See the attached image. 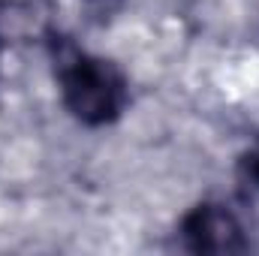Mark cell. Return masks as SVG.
<instances>
[{"label":"cell","mask_w":259,"mask_h":256,"mask_svg":"<svg viewBox=\"0 0 259 256\" xmlns=\"http://www.w3.org/2000/svg\"><path fill=\"white\" fill-rule=\"evenodd\" d=\"M49 61L66 115L88 130L112 127L130 109V81L124 69L61 33L49 36Z\"/></svg>","instance_id":"1"},{"label":"cell","mask_w":259,"mask_h":256,"mask_svg":"<svg viewBox=\"0 0 259 256\" xmlns=\"http://www.w3.org/2000/svg\"><path fill=\"white\" fill-rule=\"evenodd\" d=\"M178 244L187 253H244L250 250L247 229L238 211L220 199H205L187 208L178 220Z\"/></svg>","instance_id":"2"},{"label":"cell","mask_w":259,"mask_h":256,"mask_svg":"<svg viewBox=\"0 0 259 256\" xmlns=\"http://www.w3.org/2000/svg\"><path fill=\"white\" fill-rule=\"evenodd\" d=\"M235 175H238V184L247 196H259V139L238 157Z\"/></svg>","instance_id":"3"},{"label":"cell","mask_w":259,"mask_h":256,"mask_svg":"<svg viewBox=\"0 0 259 256\" xmlns=\"http://www.w3.org/2000/svg\"><path fill=\"white\" fill-rule=\"evenodd\" d=\"M3 49H6V46H3V33H0V64H3Z\"/></svg>","instance_id":"4"},{"label":"cell","mask_w":259,"mask_h":256,"mask_svg":"<svg viewBox=\"0 0 259 256\" xmlns=\"http://www.w3.org/2000/svg\"><path fill=\"white\" fill-rule=\"evenodd\" d=\"M88 3H112V0H88Z\"/></svg>","instance_id":"5"}]
</instances>
